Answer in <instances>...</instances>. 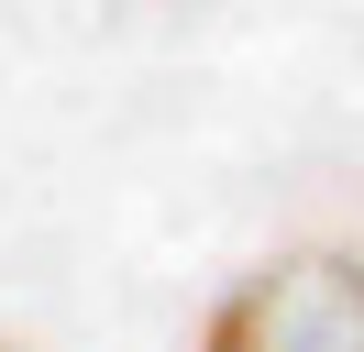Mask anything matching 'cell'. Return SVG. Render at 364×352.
Segmentation results:
<instances>
[{"label": "cell", "instance_id": "obj_1", "mask_svg": "<svg viewBox=\"0 0 364 352\" xmlns=\"http://www.w3.org/2000/svg\"><path fill=\"white\" fill-rule=\"evenodd\" d=\"M199 352H364V253L298 242L254 264L243 286H221Z\"/></svg>", "mask_w": 364, "mask_h": 352}, {"label": "cell", "instance_id": "obj_2", "mask_svg": "<svg viewBox=\"0 0 364 352\" xmlns=\"http://www.w3.org/2000/svg\"><path fill=\"white\" fill-rule=\"evenodd\" d=\"M0 352H11V341H0Z\"/></svg>", "mask_w": 364, "mask_h": 352}]
</instances>
